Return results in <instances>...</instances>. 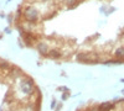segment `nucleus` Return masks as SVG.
Segmentation results:
<instances>
[{"instance_id":"4","label":"nucleus","mask_w":124,"mask_h":111,"mask_svg":"<svg viewBox=\"0 0 124 111\" xmlns=\"http://www.w3.org/2000/svg\"><path fill=\"white\" fill-rule=\"evenodd\" d=\"M112 107H113V104H112V103H103V104L98 107V110H99V111H109Z\"/></svg>"},{"instance_id":"5","label":"nucleus","mask_w":124,"mask_h":111,"mask_svg":"<svg viewBox=\"0 0 124 111\" xmlns=\"http://www.w3.org/2000/svg\"><path fill=\"white\" fill-rule=\"evenodd\" d=\"M48 56L52 57V58H60L61 53L58 51H56V49H52V51H48Z\"/></svg>"},{"instance_id":"3","label":"nucleus","mask_w":124,"mask_h":111,"mask_svg":"<svg viewBox=\"0 0 124 111\" xmlns=\"http://www.w3.org/2000/svg\"><path fill=\"white\" fill-rule=\"evenodd\" d=\"M37 49H39V52L41 54H47L48 53V46L47 43H44V42H40L37 45Z\"/></svg>"},{"instance_id":"2","label":"nucleus","mask_w":124,"mask_h":111,"mask_svg":"<svg viewBox=\"0 0 124 111\" xmlns=\"http://www.w3.org/2000/svg\"><path fill=\"white\" fill-rule=\"evenodd\" d=\"M25 16L27 20H30V21H34V20L37 19V11L34 9H27L25 11Z\"/></svg>"},{"instance_id":"1","label":"nucleus","mask_w":124,"mask_h":111,"mask_svg":"<svg viewBox=\"0 0 124 111\" xmlns=\"http://www.w3.org/2000/svg\"><path fill=\"white\" fill-rule=\"evenodd\" d=\"M20 90H21L24 94H26V95L31 94V91H32V82H31L30 79L23 80L21 84H20Z\"/></svg>"},{"instance_id":"6","label":"nucleus","mask_w":124,"mask_h":111,"mask_svg":"<svg viewBox=\"0 0 124 111\" xmlns=\"http://www.w3.org/2000/svg\"><path fill=\"white\" fill-rule=\"evenodd\" d=\"M116 56L119 57V58H123L124 57V47H120V48L117 49V51H116Z\"/></svg>"}]
</instances>
